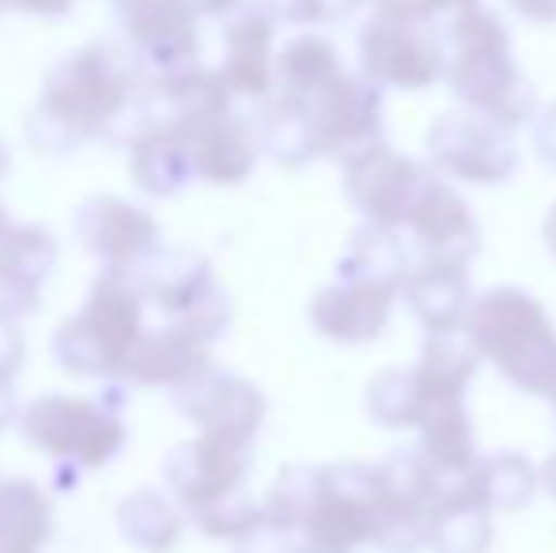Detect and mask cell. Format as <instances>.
<instances>
[{
  "label": "cell",
  "instance_id": "6da1fadb",
  "mask_svg": "<svg viewBox=\"0 0 556 553\" xmlns=\"http://www.w3.org/2000/svg\"><path fill=\"white\" fill-rule=\"evenodd\" d=\"M462 330L511 387L534 399L549 394L556 379V330L542 300L515 285H496L473 296Z\"/></svg>",
  "mask_w": 556,
  "mask_h": 553
},
{
  "label": "cell",
  "instance_id": "ffe728a7",
  "mask_svg": "<svg viewBox=\"0 0 556 553\" xmlns=\"http://www.w3.org/2000/svg\"><path fill=\"white\" fill-rule=\"evenodd\" d=\"M117 531H122L125 542H132L144 553H167L178 546L182 539V512H178V501L160 489H137L129 493L114 512Z\"/></svg>",
  "mask_w": 556,
  "mask_h": 553
},
{
  "label": "cell",
  "instance_id": "8992f818",
  "mask_svg": "<svg viewBox=\"0 0 556 553\" xmlns=\"http://www.w3.org/2000/svg\"><path fill=\"white\" fill-rule=\"evenodd\" d=\"M170 402L178 414L198 425V432L220 436V440L242 443V448H254L257 428L269 417V399L250 379L216 368V364L205 376L170 391Z\"/></svg>",
  "mask_w": 556,
  "mask_h": 553
},
{
  "label": "cell",
  "instance_id": "d6a6232c",
  "mask_svg": "<svg viewBox=\"0 0 556 553\" xmlns=\"http://www.w3.org/2000/svg\"><path fill=\"white\" fill-rule=\"evenodd\" d=\"M277 553H303L300 546H295V550H277Z\"/></svg>",
  "mask_w": 556,
  "mask_h": 553
},
{
  "label": "cell",
  "instance_id": "44dd1931",
  "mask_svg": "<svg viewBox=\"0 0 556 553\" xmlns=\"http://www.w3.org/2000/svg\"><path fill=\"white\" fill-rule=\"evenodd\" d=\"M477 489L496 512H519L534 501L542 489V470L530 463L522 451H496V455L477 458L473 466Z\"/></svg>",
  "mask_w": 556,
  "mask_h": 553
},
{
  "label": "cell",
  "instance_id": "484cf974",
  "mask_svg": "<svg viewBox=\"0 0 556 553\" xmlns=\"http://www.w3.org/2000/svg\"><path fill=\"white\" fill-rule=\"evenodd\" d=\"M193 167H198V175L208 178V183L231 186L250 175L254 152L247 148V140L235 134H208L198 144V152H193Z\"/></svg>",
  "mask_w": 556,
  "mask_h": 553
},
{
  "label": "cell",
  "instance_id": "4316f807",
  "mask_svg": "<svg viewBox=\"0 0 556 553\" xmlns=\"http://www.w3.org/2000/svg\"><path fill=\"white\" fill-rule=\"evenodd\" d=\"M23 353H27V349H23V334H20V326H15V318L0 315V379L15 376Z\"/></svg>",
  "mask_w": 556,
  "mask_h": 553
},
{
  "label": "cell",
  "instance_id": "d4e9b609",
  "mask_svg": "<svg viewBox=\"0 0 556 553\" xmlns=\"http://www.w3.org/2000/svg\"><path fill=\"white\" fill-rule=\"evenodd\" d=\"M137 186H144L148 193H155V198H170V193H178L186 183H190V175H198V167H193V155L182 152L178 144H163V140H155V144L140 148L137 155Z\"/></svg>",
  "mask_w": 556,
  "mask_h": 553
},
{
  "label": "cell",
  "instance_id": "9c48e42d",
  "mask_svg": "<svg viewBox=\"0 0 556 553\" xmlns=\"http://www.w3.org/2000/svg\"><path fill=\"white\" fill-rule=\"evenodd\" d=\"M402 300V288L371 285V280L337 277L333 285L318 288L307 303V318L326 341L337 345H367L375 341L394 318Z\"/></svg>",
  "mask_w": 556,
  "mask_h": 553
},
{
  "label": "cell",
  "instance_id": "4fadbf2b",
  "mask_svg": "<svg viewBox=\"0 0 556 553\" xmlns=\"http://www.w3.org/2000/svg\"><path fill=\"white\" fill-rule=\"evenodd\" d=\"M53 269L58 239L38 224H8L0 231V315H35Z\"/></svg>",
  "mask_w": 556,
  "mask_h": 553
},
{
  "label": "cell",
  "instance_id": "cb8c5ba5",
  "mask_svg": "<svg viewBox=\"0 0 556 553\" xmlns=\"http://www.w3.org/2000/svg\"><path fill=\"white\" fill-rule=\"evenodd\" d=\"M193 524L208 535V539H224V542H254L265 531V508L262 501L239 489V493L224 497L220 504L205 512H193Z\"/></svg>",
  "mask_w": 556,
  "mask_h": 553
},
{
  "label": "cell",
  "instance_id": "277c9868",
  "mask_svg": "<svg viewBox=\"0 0 556 553\" xmlns=\"http://www.w3.org/2000/svg\"><path fill=\"white\" fill-rule=\"evenodd\" d=\"M27 443L73 470H99L125 448V420L114 406L76 394H38L20 414Z\"/></svg>",
  "mask_w": 556,
  "mask_h": 553
},
{
  "label": "cell",
  "instance_id": "603a6c76",
  "mask_svg": "<svg viewBox=\"0 0 556 553\" xmlns=\"http://www.w3.org/2000/svg\"><path fill=\"white\" fill-rule=\"evenodd\" d=\"M367 417L382 428H420L428 399L413 368H382L364 391Z\"/></svg>",
  "mask_w": 556,
  "mask_h": 553
},
{
  "label": "cell",
  "instance_id": "7a4b0ae2",
  "mask_svg": "<svg viewBox=\"0 0 556 553\" xmlns=\"http://www.w3.org/2000/svg\"><path fill=\"white\" fill-rule=\"evenodd\" d=\"M144 292L132 269H111L96 277L84 307L53 334V361L73 376L122 379L129 353L144 334Z\"/></svg>",
  "mask_w": 556,
  "mask_h": 553
},
{
  "label": "cell",
  "instance_id": "52a82bcc",
  "mask_svg": "<svg viewBox=\"0 0 556 553\" xmlns=\"http://www.w3.org/2000/svg\"><path fill=\"white\" fill-rule=\"evenodd\" d=\"M247 474H250V448L205 432H198L193 440L175 443V451L163 463L167 489L190 512H205L213 504H220L224 497L247 489Z\"/></svg>",
  "mask_w": 556,
  "mask_h": 553
},
{
  "label": "cell",
  "instance_id": "30bf717a",
  "mask_svg": "<svg viewBox=\"0 0 556 553\" xmlns=\"http://www.w3.org/2000/svg\"><path fill=\"white\" fill-rule=\"evenodd\" d=\"M425 178V171L405 155H394L387 148H367V152L352 155L344 167V193L367 224L402 231V221Z\"/></svg>",
  "mask_w": 556,
  "mask_h": 553
},
{
  "label": "cell",
  "instance_id": "d6986e66",
  "mask_svg": "<svg viewBox=\"0 0 556 553\" xmlns=\"http://www.w3.org/2000/svg\"><path fill=\"white\" fill-rule=\"evenodd\" d=\"M420 455L443 474L446 481L466 478L469 470L477 466V436H473V420H469L466 399L458 402H440L432 406L420 420Z\"/></svg>",
  "mask_w": 556,
  "mask_h": 553
},
{
  "label": "cell",
  "instance_id": "7402d4cb",
  "mask_svg": "<svg viewBox=\"0 0 556 553\" xmlns=\"http://www.w3.org/2000/svg\"><path fill=\"white\" fill-rule=\"evenodd\" d=\"M318 486H323V466H303L292 463L273 478L269 493H265V531L269 535H300L307 524L311 508H315Z\"/></svg>",
  "mask_w": 556,
  "mask_h": 553
},
{
  "label": "cell",
  "instance_id": "ac0fdd59",
  "mask_svg": "<svg viewBox=\"0 0 556 553\" xmlns=\"http://www.w3.org/2000/svg\"><path fill=\"white\" fill-rule=\"evenodd\" d=\"M53 539V501L38 481H0V553H42Z\"/></svg>",
  "mask_w": 556,
  "mask_h": 553
},
{
  "label": "cell",
  "instance_id": "83f0119b",
  "mask_svg": "<svg viewBox=\"0 0 556 553\" xmlns=\"http://www.w3.org/2000/svg\"><path fill=\"white\" fill-rule=\"evenodd\" d=\"M15 417V394H12V379H0V432L12 425Z\"/></svg>",
  "mask_w": 556,
  "mask_h": 553
},
{
  "label": "cell",
  "instance_id": "e0dca14e",
  "mask_svg": "<svg viewBox=\"0 0 556 553\" xmlns=\"http://www.w3.org/2000/svg\"><path fill=\"white\" fill-rule=\"evenodd\" d=\"M413 269V251L397 228L382 224H359L344 243L337 259V277L349 280H371V285H394L402 288Z\"/></svg>",
  "mask_w": 556,
  "mask_h": 553
},
{
  "label": "cell",
  "instance_id": "5b68a950",
  "mask_svg": "<svg viewBox=\"0 0 556 553\" xmlns=\"http://www.w3.org/2000/svg\"><path fill=\"white\" fill-rule=\"evenodd\" d=\"M144 300H152L170 323L198 330L216 341L231 326V300L213 274V262L193 251H155L140 266H132Z\"/></svg>",
  "mask_w": 556,
  "mask_h": 553
},
{
  "label": "cell",
  "instance_id": "8fae6325",
  "mask_svg": "<svg viewBox=\"0 0 556 553\" xmlns=\"http://www.w3.org/2000/svg\"><path fill=\"white\" fill-rule=\"evenodd\" d=\"M76 239L111 269H132L160 251V224L152 213L122 198H91L73 216Z\"/></svg>",
  "mask_w": 556,
  "mask_h": 553
},
{
  "label": "cell",
  "instance_id": "4dcf8cb0",
  "mask_svg": "<svg viewBox=\"0 0 556 553\" xmlns=\"http://www.w3.org/2000/svg\"><path fill=\"white\" fill-rule=\"evenodd\" d=\"M545 402L553 406V414H556V379H553V387H549V394H545Z\"/></svg>",
  "mask_w": 556,
  "mask_h": 553
},
{
  "label": "cell",
  "instance_id": "3957f363",
  "mask_svg": "<svg viewBox=\"0 0 556 553\" xmlns=\"http://www.w3.org/2000/svg\"><path fill=\"white\" fill-rule=\"evenodd\" d=\"M387 508V478L382 466L333 463L323 466L315 508L300 527L303 553H359L375 546Z\"/></svg>",
  "mask_w": 556,
  "mask_h": 553
},
{
  "label": "cell",
  "instance_id": "f1b7e54d",
  "mask_svg": "<svg viewBox=\"0 0 556 553\" xmlns=\"http://www.w3.org/2000/svg\"><path fill=\"white\" fill-rule=\"evenodd\" d=\"M542 243L549 247V254L556 259V205L545 213V224H542Z\"/></svg>",
  "mask_w": 556,
  "mask_h": 553
},
{
  "label": "cell",
  "instance_id": "5bb4252c",
  "mask_svg": "<svg viewBox=\"0 0 556 553\" xmlns=\"http://www.w3.org/2000/svg\"><path fill=\"white\" fill-rule=\"evenodd\" d=\"M402 300L413 311L425 334H458L473 307V285H469V262L451 259H420L413 262L402 285Z\"/></svg>",
  "mask_w": 556,
  "mask_h": 553
},
{
  "label": "cell",
  "instance_id": "1f68e13d",
  "mask_svg": "<svg viewBox=\"0 0 556 553\" xmlns=\"http://www.w3.org/2000/svg\"><path fill=\"white\" fill-rule=\"evenodd\" d=\"M8 224H12V221H8V209H4V205H0V231H4V228H8Z\"/></svg>",
  "mask_w": 556,
  "mask_h": 553
},
{
  "label": "cell",
  "instance_id": "ba28073f",
  "mask_svg": "<svg viewBox=\"0 0 556 553\" xmlns=\"http://www.w3.org/2000/svg\"><path fill=\"white\" fill-rule=\"evenodd\" d=\"M402 236L409 251L420 259H451V262H473L481 254V224L473 209L454 193V186L428 175L425 186L413 198L409 213L402 221Z\"/></svg>",
  "mask_w": 556,
  "mask_h": 553
},
{
  "label": "cell",
  "instance_id": "9a60e30c",
  "mask_svg": "<svg viewBox=\"0 0 556 553\" xmlns=\"http://www.w3.org/2000/svg\"><path fill=\"white\" fill-rule=\"evenodd\" d=\"M435 167H443L446 175L462 178L473 186H496L504 178L515 175V148L507 137H500L496 129L473 126V122H454L446 118L432 137Z\"/></svg>",
  "mask_w": 556,
  "mask_h": 553
},
{
  "label": "cell",
  "instance_id": "f546056e",
  "mask_svg": "<svg viewBox=\"0 0 556 553\" xmlns=\"http://www.w3.org/2000/svg\"><path fill=\"white\" fill-rule=\"evenodd\" d=\"M542 489L556 501V451L549 458H545V466H542Z\"/></svg>",
  "mask_w": 556,
  "mask_h": 553
},
{
  "label": "cell",
  "instance_id": "7c38bea8",
  "mask_svg": "<svg viewBox=\"0 0 556 553\" xmlns=\"http://www.w3.org/2000/svg\"><path fill=\"white\" fill-rule=\"evenodd\" d=\"M213 341L201 338L198 330L182 323H163L155 330H144L137 341V349L129 353L122 368V379L140 387H186L190 379L205 376L213 368Z\"/></svg>",
  "mask_w": 556,
  "mask_h": 553
},
{
  "label": "cell",
  "instance_id": "2e32d148",
  "mask_svg": "<svg viewBox=\"0 0 556 553\" xmlns=\"http://www.w3.org/2000/svg\"><path fill=\"white\" fill-rule=\"evenodd\" d=\"M492 504L477 489L473 470L451 481L432 504V531L428 550L435 553H489L496 527H492Z\"/></svg>",
  "mask_w": 556,
  "mask_h": 553
}]
</instances>
